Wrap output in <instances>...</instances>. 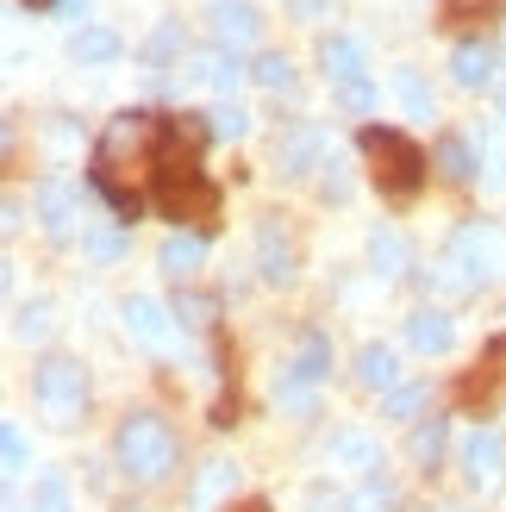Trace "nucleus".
Returning a JSON list of instances; mask_svg holds the SVG:
<instances>
[{
    "label": "nucleus",
    "mask_w": 506,
    "mask_h": 512,
    "mask_svg": "<svg viewBox=\"0 0 506 512\" xmlns=\"http://www.w3.org/2000/svg\"><path fill=\"white\" fill-rule=\"evenodd\" d=\"M163 144H169V119L144 113V107L119 113L94 144V194L107 200L125 225L144 219L150 182H157V169H163Z\"/></svg>",
    "instance_id": "f257e3e1"
},
{
    "label": "nucleus",
    "mask_w": 506,
    "mask_h": 512,
    "mask_svg": "<svg viewBox=\"0 0 506 512\" xmlns=\"http://www.w3.org/2000/svg\"><path fill=\"white\" fill-rule=\"evenodd\" d=\"M113 456H119V469L132 475V481H163L175 469V456H182V444H175L169 419H157V413H125L119 419V438H113Z\"/></svg>",
    "instance_id": "f03ea898"
},
{
    "label": "nucleus",
    "mask_w": 506,
    "mask_h": 512,
    "mask_svg": "<svg viewBox=\"0 0 506 512\" xmlns=\"http://www.w3.org/2000/svg\"><path fill=\"white\" fill-rule=\"evenodd\" d=\"M363 157L375 163L369 175L388 200H413L425 188V150L407 132H394V125H363Z\"/></svg>",
    "instance_id": "7ed1b4c3"
},
{
    "label": "nucleus",
    "mask_w": 506,
    "mask_h": 512,
    "mask_svg": "<svg viewBox=\"0 0 506 512\" xmlns=\"http://www.w3.org/2000/svg\"><path fill=\"white\" fill-rule=\"evenodd\" d=\"M32 394H38V413L50 425H75L82 406H88V375H82L75 356H44L38 375H32Z\"/></svg>",
    "instance_id": "20e7f679"
},
{
    "label": "nucleus",
    "mask_w": 506,
    "mask_h": 512,
    "mask_svg": "<svg viewBox=\"0 0 506 512\" xmlns=\"http://www.w3.org/2000/svg\"><path fill=\"white\" fill-rule=\"evenodd\" d=\"M332 375V338L325 331H300L294 344V363L282 369V381H275V400L288 406V413H307L313 406V388Z\"/></svg>",
    "instance_id": "39448f33"
},
{
    "label": "nucleus",
    "mask_w": 506,
    "mask_h": 512,
    "mask_svg": "<svg viewBox=\"0 0 506 512\" xmlns=\"http://www.w3.org/2000/svg\"><path fill=\"white\" fill-rule=\"evenodd\" d=\"M500 475H506V444H500V431L475 425L469 438H463V481H469L475 494H494Z\"/></svg>",
    "instance_id": "423d86ee"
},
{
    "label": "nucleus",
    "mask_w": 506,
    "mask_h": 512,
    "mask_svg": "<svg viewBox=\"0 0 506 512\" xmlns=\"http://www.w3.org/2000/svg\"><path fill=\"white\" fill-rule=\"evenodd\" d=\"M444 256H457V263L469 269V281L482 288V281L500 269V238L488 232V225H475V219H469V225H457V232H450V250H444Z\"/></svg>",
    "instance_id": "0eeeda50"
},
{
    "label": "nucleus",
    "mask_w": 506,
    "mask_h": 512,
    "mask_svg": "<svg viewBox=\"0 0 506 512\" xmlns=\"http://www.w3.org/2000/svg\"><path fill=\"white\" fill-rule=\"evenodd\" d=\"M257 269H263L269 288H294V275H300V250H294V238L275 219L257 225Z\"/></svg>",
    "instance_id": "6e6552de"
},
{
    "label": "nucleus",
    "mask_w": 506,
    "mask_h": 512,
    "mask_svg": "<svg viewBox=\"0 0 506 512\" xmlns=\"http://www.w3.org/2000/svg\"><path fill=\"white\" fill-rule=\"evenodd\" d=\"M275 163H282V175H307L325 163V132L313 119H294L282 138H275Z\"/></svg>",
    "instance_id": "1a4fd4ad"
},
{
    "label": "nucleus",
    "mask_w": 506,
    "mask_h": 512,
    "mask_svg": "<svg viewBox=\"0 0 506 512\" xmlns=\"http://www.w3.org/2000/svg\"><path fill=\"white\" fill-rule=\"evenodd\" d=\"M119 313H125V331H132L138 344H150V350H169L175 344V325H169L175 313H169V306H157L150 294H132Z\"/></svg>",
    "instance_id": "9d476101"
},
{
    "label": "nucleus",
    "mask_w": 506,
    "mask_h": 512,
    "mask_svg": "<svg viewBox=\"0 0 506 512\" xmlns=\"http://www.w3.org/2000/svg\"><path fill=\"white\" fill-rule=\"evenodd\" d=\"M207 19H213V38L219 50H238L263 32V13L250 7V0H207Z\"/></svg>",
    "instance_id": "9b49d317"
},
{
    "label": "nucleus",
    "mask_w": 506,
    "mask_h": 512,
    "mask_svg": "<svg viewBox=\"0 0 506 512\" xmlns=\"http://www.w3.org/2000/svg\"><path fill=\"white\" fill-rule=\"evenodd\" d=\"M407 344H413L419 356H444L450 344H457V325H450L444 306H419V313L407 319Z\"/></svg>",
    "instance_id": "f8f14e48"
},
{
    "label": "nucleus",
    "mask_w": 506,
    "mask_h": 512,
    "mask_svg": "<svg viewBox=\"0 0 506 512\" xmlns=\"http://www.w3.org/2000/svg\"><path fill=\"white\" fill-rule=\"evenodd\" d=\"M494 63H500V50L488 38H463L457 50H450V75H457L463 88H488L494 82Z\"/></svg>",
    "instance_id": "ddd939ff"
},
{
    "label": "nucleus",
    "mask_w": 506,
    "mask_h": 512,
    "mask_svg": "<svg viewBox=\"0 0 506 512\" xmlns=\"http://www.w3.org/2000/svg\"><path fill=\"white\" fill-rule=\"evenodd\" d=\"M38 213H44V232L50 238H69L75 232V188L63 175H44L38 182Z\"/></svg>",
    "instance_id": "4468645a"
},
{
    "label": "nucleus",
    "mask_w": 506,
    "mask_h": 512,
    "mask_svg": "<svg viewBox=\"0 0 506 512\" xmlns=\"http://www.w3.org/2000/svg\"><path fill=\"white\" fill-rule=\"evenodd\" d=\"M188 75H200L207 88H219V94H238V82H244V63H238V50H194L188 57Z\"/></svg>",
    "instance_id": "2eb2a0df"
},
{
    "label": "nucleus",
    "mask_w": 506,
    "mask_h": 512,
    "mask_svg": "<svg viewBox=\"0 0 506 512\" xmlns=\"http://www.w3.org/2000/svg\"><path fill=\"white\" fill-rule=\"evenodd\" d=\"M319 63H325V75H332L338 88H357L363 82V44L357 38H338L332 32V38L319 44Z\"/></svg>",
    "instance_id": "dca6fc26"
},
{
    "label": "nucleus",
    "mask_w": 506,
    "mask_h": 512,
    "mask_svg": "<svg viewBox=\"0 0 506 512\" xmlns=\"http://www.w3.org/2000/svg\"><path fill=\"white\" fill-rule=\"evenodd\" d=\"M200 263H207V238H200V232H169V238H163V250H157V269H163V275H175V281L194 275Z\"/></svg>",
    "instance_id": "f3484780"
},
{
    "label": "nucleus",
    "mask_w": 506,
    "mask_h": 512,
    "mask_svg": "<svg viewBox=\"0 0 506 512\" xmlns=\"http://www.w3.org/2000/svg\"><path fill=\"white\" fill-rule=\"evenodd\" d=\"M369 263H375L382 281H400L407 263H413V250H407V238H400L394 225H375V232H369Z\"/></svg>",
    "instance_id": "a211bd4d"
},
{
    "label": "nucleus",
    "mask_w": 506,
    "mask_h": 512,
    "mask_svg": "<svg viewBox=\"0 0 506 512\" xmlns=\"http://www.w3.org/2000/svg\"><path fill=\"white\" fill-rule=\"evenodd\" d=\"M394 375H400V356L388 344H363L357 350V381L369 394H394Z\"/></svg>",
    "instance_id": "6ab92c4d"
},
{
    "label": "nucleus",
    "mask_w": 506,
    "mask_h": 512,
    "mask_svg": "<svg viewBox=\"0 0 506 512\" xmlns=\"http://www.w3.org/2000/svg\"><path fill=\"white\" fill-rule=\"evenodd\" d=\"M444 444H450V419H425V425H413V438H407L413 469H425V475H432V469L444 463Z\"/></svg>",
    "instance_id": "aec40b11"
},
{
    "label": "nucleus",
    "mask_w": 506,
    "mask_h": 512,
    "mask_svg": "<svg viewBox=\"0 0 506 512\" xmlns=\"http://www.w3.org/2000/svg\"><path fill=\"white\" fill-rule=\"evenodd\" d=\"M432 163H438V175H444V182H475V169H482V163H475V150H469V138H457V132H450V138H438V150H432Z\"/></svg>",
    "instance_id": "412c9836"
},
{
    "label": "nucleus",
    "mask_w": 506,
    "mask_h": 512,
    "mask_svg": "<svg viewBox=\"0 0 506 512\" xmlns=\"http://www.w3.org/2000/svg\"><path fill=\"white\" fill-rule=\"evenodd\" d=\"M332 463L375 475V469H382V450H375V438H363V431H332Z\"/></svg>",
    "instance_id": "4be33fe9"
},
{
    "label": "nucleus",
    "mask_w": 506,
    "mask_h": 512,
    "mask_svg": "<svg viewBox=\"0 0 506 512\" xmlns=\"http://www.w3.org/2000/svg\"><path fill=\"white\" fill-rule=\"evenodd\" d=\"M69 57H75V63H88V69L113 63V57H119V32H107V25H88V32H75V38H69Z\"/></svg>",
    "instance_id": "5701e85b"
},
{
    "label": "nucleus",
    "mask_w": 506,
    "mask_h": 512,
    "mask_svg": "<svg viewBox=\"0 0 506 512\" xmlns=\"http://www.w3.org/2000/svg\"><path fill=\"white\" fill-rule=\"evenodd\" d=\"M232 481H238V463H225V456L200 463V475H194V512H207L219 494H232Z\"/></svg>",
    "instance_id": "b1692460"
},
{
    "label": "nucleus",
    "mask_w": 506,
    "mask_h": 512,
    "mask_svg": "<svg viewBox=\"0 0 506 512\" xmlns=\"http://www.w3.org/2000/svg\"><path fill=\"white\" fill-rule=\"evenodd\" d=\"M394 94H400V107H407L413 119H438V100H432V88H425L419 69H394Z\"/></svg>",
    "instance_id": "393cba45"
},
{
    "label": "nucleus",
    "mask_w": 506,
    "mask_h": 512,
    "mask_svg": "<svg viewBox=\"0 0 506 512\" xmlns=\"http://www.w3.org/2000/svg\"><path fill=\"white\" fill-rule=\"evenodd\" d=\"M169 313L182 319L188 331H213V325H219V300H213V294H188V288H182V294H175V306H169Z\"/></svg>",
    "instance_id": "a878e982"
},
{
    "label": "nucleus",
    "mask_w": 506,
    "mask_h": 512,
    "mask_svg": "<svg viewBox=\"0 0 506 512\" xmlns=\"http://www.w3.org/2000/svg\"><path fill=\"white\" fill-rule=\"evenodd\" d=\"M169 57H188V38H182V25H175V19H163L157 32H150V44H144V63L150 69H163Z\"/></svg>",
    "instance_id": "bb28decb"
},
{
    "label": "nucleus",
    "mask_w": 506,
    "mask_h": 512,
    "mask_svg": "<svg viewBox=\"0 0 506 512\" xmlns=\"http://www.w3.org/2000/svg\"><path fill=\"white\" fill-rule=\"evenodd\" d=\"M350 512H400V494H394V481L375 469V475H363V494L350 500Z\"/></svg>",
    "instance_id": "cd10ccee"
},
{
    "label": "nucleus",
    "mask_w": 506,
    "mask_h": 512,
    "mask_svg": "<svg viewBox=\"0 0 506 512\" xmlns=\"http://www.w3.org/2000/svg\"><path fill=\"white\" fill-rule=\"evenodd\" d=\"M250 82H257V88H269V94H288V88H294V63L282 57V50H269V57H257V63H250Z\"/></svg>",
    "instance_id": "c85d7f7f"
},
{
    "label": "nucleus",
    "mask_w": 506,
    "mask_h": 512,
    "mask_svg": "<svg viewBox=\"0 0 506 512\" xmlns=\"http://www.w3.org/2000/svg\"><path fill=\"white\" fill-rule=\"evenodd\" d=\"M200 119H207V132H213L219 144H232V138L250 132V113L238 107V100H219V107H213V113H200Z\"/></svg>",
    "instance_id": "c756f323"
},
{
    "label": "nucleus",
    "mask_w": 506,
    "mask_h": 512,
    "mask_svg": "<svg viewBox=\"0 0 506 512\" xmlns=\"http://www.w3.org/2000/svg\"><path fill=\"white\" fill-rule=\"evenodd\" d=\"M425 288H438V294H475V281H469V269L457 263V256H438V263L425 269Z\"/></svg>",
    "instance_id": "7c9ffc66"
},
{
    "label": "nucleus",
    "mask_w": 506,
    "mask_h": 512,
    "mask_svg": "<svg viewBox=\"0 0 506 512\" xmlns=\"http://www.w3.org/2000/svg\"><path fill=\"white\" fill-rule=\"evenodd\" d=\"M425 400H432V388H425V381H407V388H394V394L382 400V419H419Z\"/></svg>",
    "instance_id": "2f4dec72"
},
{
    "label": "nucleus",
    "mask_w": 506,
    "mask_h": 512,
    "mask_svg": "<svg viewBox=\"0 0 506 512\" xmlns=\"http://www.w3.org/2000/svg\"><path fill=\"white\" fill-rule=\"evenodd\" d=\"M44 331H50V300H19L13 338H44Z\"/></svg>",
    "instance_id": "473e14b6"
},
{
    "label": "nucleus",
    "mask_w": 506,
    "mask_h": 512,
    "mask_svg": "<svg viewBox=\"0 0 506 512\" xmlns=\"http://www.w3.org/2000/svg\"><path fill=\"white\" fill-rule=\"evenodd\" d=\"M32 512H69V488H63V475H44L38 488H32Z\"/></svg>",
    "instance_id": "72a5a7b5"
},
{
    "label": "nucleus",
    "mask_w": 506,
    "mask_h": 512,
    "mask_svg": "<svg viewBox=\"0 0 506 512\" xmlns=\"http://www.w3.org/2000/svg\"><path fill=\"white\" fill-rule=\"evenodd\" d=\"M319 169H325V175H319V194H325V200H350V175H344V157H325Z\"/></svg>",
    "instance_id": "f704fd0d"
},
{
    "label": "nucleus",
    "mask_w": 506,
    "mask_h": 512,
    "mask_svg": "<svg viewBox=\"0 0 506 512\" xmlns=\"http://www.w3.org/2000/svg\"><path fill=\"white\" fill-rule=\"evenodd\" d=\"M0 450H7V481H19L25 475V431L7 425V431H0Z\"/></svg>",
    "instance_id": "c9c22d12"
},
{
    "label": "nucleus",
    "mask_w": 506,
    "mask_h": 512,
    "mask_svg": "<svg viewBox=\"0 0 506 512\" xmlns=\"http://www.w3.org/2000/svg\"><path fill=\"white\" fill-rule=\"evenodd\" d=\"M300 512H350V500H344L338 488H325V481H319V488H307V506H300Z\"/></svg>",
    "instance_id": "e433bc0d"
},
{
    "label": "nucleus",
    "mask_w": 506,
    "mask_h": 512,
    "mask_svg": "<svg viewBox=\"0 0 506 512\" xmlns=\"http://www.w3.org/2000/svg\"><path fill=\"white\" fill-rule=\"evenodd\" d=\"M338 100H344V113H369V107H375V88H369V82H357V88H338Z\"/></svg>",
    "instance_id": "4c0bfd02"
},
{
    "label": "nucleus",
    "mask_w": 506,
    "mask_h": 512,
    "mask_svg": "<svg viewBox=\"0 0 506 512\" xmlns=\"http://www.w3.org/2000/svg\"><path fill=\"white\" fill-rule=\"evenodd\" d=\"M88 256H94V263H113V256H125V238H119V232H107V238H88Z\"/></svg>",
    "instance_id": "58836bf2"
},
{
    "label": "nucleus",
    "mask_w": 506,
    "mask_h": 512,
    "mask_svg": "<svg viewBox=\"0 0 506 512\" xmlns=\"http://www.w3.org/2000/svg\"><path fill=\"white\" fill-rule=\"evenodd\" d=\"M325 7H332V0H288L294 19H325Z\"/></svg>",
    "instance_id": "ea45409f"
},
{
    "label": "nucleus",
    "mask_w": 506,
    "mask_h": 512,
    "mask_svg": "<svg viewBox=\"0 0 506 512\" xmlns=\"http://www.w3.org/2000/svg\"><path fill=\"white\" fill-rule=\"evenodd\" d=\"M57 13H63V19H75V13H88V0H57Z\"/></svg>",
    "instance_id": "a19ab883"
},
{
    "label": "nucleus",
    "mask_w": 506,
    "mask_h": 512,
    "mask_svg": "<svg viewBox=\"0 0 506 512\" xmlns=\"http://www.w3.org/2000/svg\"><path fill=\"white\" fill-rule=\"evenodd\" d=\"M225 512H269V500H238V506H225Z\"/></svg>",
    "instance_id": "79ce46f5"
},
{
    "label": "nucleus",
    "mask_w": 506,
    "mask_h": 512,
    "mask_svg": "<svg viewBox=\"0 0 506 512\" xmlns=\"http://www.w3.org/2000/svg\"><path fill=\"white\" fill-rule=\"evenodd\" d=\"M25 7H57V0H25Z\"/></svg>",
    "instance_id": "37998d69"
},
{
    "label": "nucleus",
    "mask_w": 506,
    "mask_h": 512,
    "mask_svg": "<svg viewBox=\"0 0 506 512\" xmlns=\"http://www.w3.org/2000/svg\"><path fill=\"white\" fill-rule=\"evenodd\" d=\"M500 113H506V88H500Z\"/></svg>",
    "instance_id": "c03bdc74"
}]
</instances>
